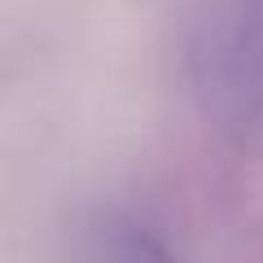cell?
Returning a JSON list of instances; mask_svg holds the SVG:
<instances>
[{"label":"cell","instance_id":"obj_1","mask_svg":"<svg viewBox=\"0 0 263 263\" xmlns=\"http://www.w3.org/2000/svg\"><path fill=\"white\" fill-rule=\"evenodd\" d=\"M184 66L206 119L263 149V0H206L189 27Z\"/></svg>","mask_w":263,"mask_h":263},{"label":"cell","instance_id":"obj_2","mask_svg":"<svg viewBox=\"0 0 263 263\" xmlns=\"http://www.w3.org/2000/svg\"><path fill=\"white\" fill-rule=\"evenodd\" d=\"M70 263H180V254L141 211L97 202L70 224Z\"/></svg>","mask_w":263,"mask_h":263}]
</instances>
